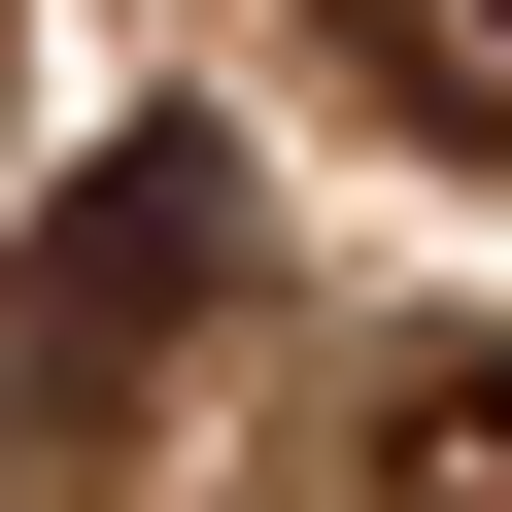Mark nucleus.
<instances>
[{
    "mask_svg": "<svg viewBox=\"0 0 512 512\" xmlns=\"http://www.w3.org/2000/svg\"><path fill=\"white\" fill-rule=\"evenodd\" d=\"M342 35H376V69L444 103V137H512V0H342Z\"/></svg>",
    "mask_w": 512,
    "mask_h": 512,
    "instance_id": "obj_3",
    "label": "nucleus"
},
{
    "mask_svg": "<svg viewBox=\"0 0 512 512\" xmlns=\"http://www.w3.org/2000/svg\"><path fill=\"white\" fill-rule=\"evenodd\" d=\"M376 512H512V342H444V376H376Z\"/></svg>",
    "mask_w": 512,
    "mask_h": 512,
    "instance_id": "obj_2",
    "label": "nucleus"
},
{
    "mask_svg": "<svg viewBox=\"0 0 512 512\" xmlns=\"http://www.w3.org/2000/svg\"><path fill=\"white\" fill-rule=\"evenodd\" d=\"M205 239H239V137H103V171H69V239H35V308H0V342H35V376L103 410V376H137V342L205 308Z\"/></svg>",
    "mask_w": 512,
    "mask_h": 512,
    "instance_id": "obj_1",
    "label": "nucleus"
}]
</instances>
